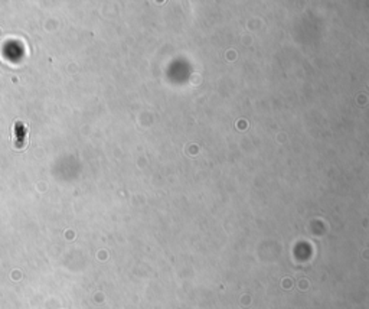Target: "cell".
Listing matches in <instances>:
<instances>
[{
	"mask_svg": "<svg viewBox=\"0 0 369 309\" xmlns=\"http://www.w3.org/2000/svg\"><path fill=\"white\" fill-rule=\"evenodd\" d=\"M13 142H15V147L22 149L26 143V126L20 123V121H16L15 126H13Z\"/></svg>",
	"mask_w": 369,
	"mask_h": 309,
	"instance_id": "obj_1",
	"label": "cell"
}]
</instances>
